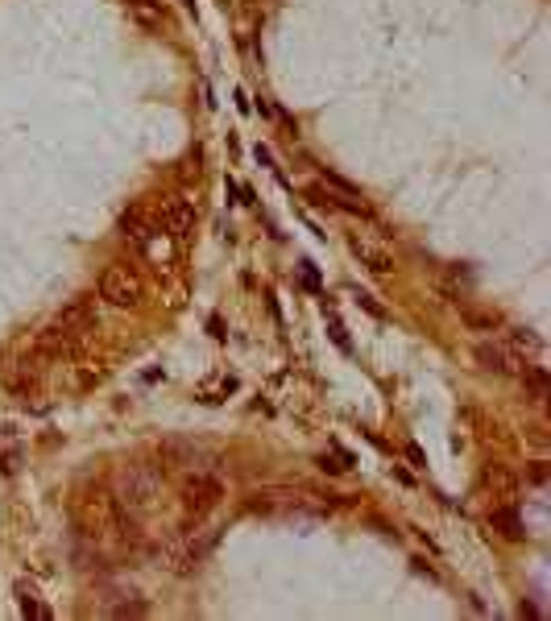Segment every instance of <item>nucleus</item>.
I'll return each instance as SVG.
<instances>
[{"mask_svg": "<svg viewBox=\"0 0 551 621\" xmlns=\"http://www.w3.org/2000/svg\"><path fill=\"white\" fill-rule=\"evenodd\" d=\"M307 199H311L315 207H323V212H332V207H336V195H332V191H323L319 182H311V187H307Z\"/></svg>", "mask_w": 551, "mask_h": 621, "instance_id": "nucleus-19", "label": "nucleus"}, {"mask_svg": "<svg viewBox=\"0 0 551 621\" xmlns=\"http://www.w3.org/2000/svg\"><path fill=\"white\" fill-rule=\"evenodd\" d=\"M17 605H21V613H25V618L50 621V609H46V605H38V597H33L25 584H17Z\"/></svg>", "mask_w": 551, "mask_h": 621, "instance_id": "nucleus-14", "label": "nucleus"}, {"mask_svg": "<svg viewBox=\"0 0 551 621\" xmlns=\"http://www.w3.org/2000/svg\"><path fill=\"white\" fill-rule=\"evenodd\" d=\"M299 274H303V286H307V290L323 294V286H319V274H315V265H311V261H303V265H299Z\"/></svg>", "mask_w": 551, "mask_h": 621, "instance_id": "nucleus-21", "label": "nucleus"}, {"mask_svg": "<svg viewBox=\"0 0 551 621\" xmlns=\"http://www.w3.org/2000/svg\"><path fill=\"white\" fill-rule=\"evenodd\" d=\"M116 228H121L125 240H133L137 249H150V236H154L162 224H157V220H146V212H141V207H125V212H121V220H116Z\"/></svg>", "mask_w": 551, "mask_h": 621, "instance_id": "nucleus-8", "label": "nucleus"}, {"mask_svg": "<svg viewBox=\"0 0 551 621\" xmlns=\"http://www.w3.org/2000/svg\"><path fill=\"white\" fill-rule=\"evenodd\" d=\"M42 369H46V361L29 348L17 365H8V373H4V386H8V393L13 398H33L38 393V386H42Z\"/></svg>", "mask_w": 551, "mask_h": 621, "instance_id": "nucleus-5", "label": "nucleus"}, {"mask_svg": "<svg viewBox=\"0 0 551 621\" xmlns=\"http://www.w3.org/2000/svg\"><path fill=\"white\" fill-rule=\"evenodd\" d=\"M518 377H522V389H527V402H535V406L548 402V373H543L539 365H527Z\"/></svg>", "mask_w": 551, "mask_h": 621, "instance_id": "nucleus-13", "label": "nucleus"}, {"mask_svg": "<svg viewBox=\"0 0 551 621\" xmlns=\"http://www.w3.org/2000/svg\"><path fill=\"white\" fill-rule=\"evenodd\" d=\"M319 468H323V472H332V476H336V472H344L340 460H327V456H319Z\"/></svg>", "mask_w": 551, "mask_h": 621, "instance_id": "nucleus-28", "label": "nucleus"}, {"mask_svg": "<svg viewBox=\"0 0 551 621\" xmlns=\"http://www.w3.org/2000/svg\"><path fill=\"white\" fill-rule=\"evenodd\" d=\"M332 340H336L340 352H352V348H348V331H344V323H340L336 315H332Z\"/></svg>", "mask_w": 551, "mask_h": 621, "instance_id": "nucleus-23", "label": "nucleus"}, {"mask_svg": "<svg viewBox=\"0 0 551 621\" xmlns=\"http://www.w3.org/2000/svg\"><path fill=\"white\" fill-rule=\"evenodd\" d=\"M150 613V605L146 601H125V605H116L112 609V618H146Z\"/></svg>", "mask_w": 551, "mask_h": 621, "instance_id": "nucleus-20", "label": "nucleus"}, {"mask_svg": "<svg viewBox=\"0 0 551 621\" xmlns=\"http://www.w3.org/2000/svg\"><path fill=\"white\" fill-rule=\"evenodd\" d=\"M0 468H4V472H13V468H17V452H8V456L0 460Z\"/></svg>", "mask_w": 551, "mask_h": 621, "instance_id": "nucleus-29", "label": "nucleus"}, {"mask_svg": "<svg viewBox=\"0 0 551 621\" xmlns=\"http://www.w3.org/2000/svg\"><path fill=\"white\" fill-rule=\"evenodd\" d=\"M116 510H121V501L112 493H104L100 485H79L75 493H71V522L79 526V535H87V539L112 535Z\"/></svg>", "mask_w": 551, "mask_h": 621, "instance_id": "nucleus-1", "label": "nucleus"}, {"mask_svg": "<svg viewBox=\"0 0 551 621\" xmlns=\"http://www.w3.org/2000/svg\"><path fill=\"white\" fill-rule=\"evenodd\" d=\"M95 294H100L108 307H116V310H137L141 307V282H137V274L125 269V265H108V269L100 274Z\"/></svg>", "mask_w": 551, "mask_h": 621, "instance_id": "nucleus-3", "label": "nucleus"}, {"mask_svg": "<svg viewBox=\"0 0 551 621\" xmlns=\"http://www.w3.org/2000/svg\"><path fill=\"white\" fill-rule=\"evenodd\" d=\"M489 526H497V530H502L506 539H514V543H518V539H527V526H522V518H518V510H514V505L493 510V514H489Z\"/></svg>", "mask_w": 551, "mask_h": 621, "instance_id": "nucleus-12", "label": "nucleus"}, {"mask_svg": "<svg viewBox=\"0 0 551 621\" xmlns=\"http://www.w3.org/2000/svg\"><path fill=\"white\" fill-rule=\"evenodd\" d=\"M178 497H183V510H187V522H183V530H199V522L220 505V497H224V485H220V476H208V472H191L187 480H183V489H178Z\"/></svg>", "mask_w": 551, "mask_h": 621, "instance_id": "nucleus-2", "label": "nucleus"}, {"mask_svg": "<svg viewBox=\"0 0 551 621\" xmlns=\"http://www.w3.org/2000/svg\"><path fill=\"white\" fill-rule=\"evenodd\" d=\"M348 249H352V253H357V257H361L369 269H373V274H382V278H386V274H394V257H390V253H382V249H373L369 240L352 236V240H348Z\"/></svg>", "mask_w": 551, "mask_h": 621, "instance_id": "nucleus-11", "label": "nucleus"}, {"mask_svg": "<svg viewBox=\"0 0 551 621\" xmlns=\"http://www.w3.org/2000/svg\"><path fill=\"white\" fill-rule=\"evenodd\" d=\"M406 460H410L414 468H423V464H427V456H423V448H419V443H406Z\"/></svg>", "mask_w": 551, "mask_h": 621, "instance_id": "nucleus-25", "label": "nucleus"}, {"mask_svg": "<svg viewBox=\"0 0 551 621\" xmlns=\"http://www.w3.org/2000/svg\"><path fill=\"white\" fill-rule=\"evenodd\" d=\"M71 340H75L71 331H63L59 323H50V327H42V331L33 336V344H29V348H33L42 361H59V356H67V352H71Z\"/></svg>", "mask_w": 551, "mask_h": 621, "instance_id": "nucleus-9", "label": "nucleus"}, {"mask_svg": "<svg viewBox=\"0 0 551 621\" xmlns=\"http://www.w3.org/2000/svg\"><path fill=\"white\" fill-rule=\"evenodd\" d=\"M485 480H489V485H493V489H497L502 497H514V493H518V480H514V476H510L506 468H497V464L485 472Z\"/></svg>", "mask_w": 551, "mask_h": 621, "instance_id": "nucleus-15", "label": "nucleus"}, {"mask_svg": "<svg viewBox=\"0 0 551 621\" xmlns=\"http://www.w3.org/2000/svg\"><path fill=\"white\" fill-rule=\"evenodd\" d=\"M157 497V472L154 468H125L121 472V480H116V501L125 505V510H141V505H150Z\"/></svg>", "mask_w": 551, "mask_h": 621, "instance_id": "nucleus-4", "label": "nucleus"}, {"mask_svg": "<svg viewBox=\"0 0 551 621\" xmlns=\"http://www.w3.org/2000/svg\"><path fill=\"white\" fill-rule=\"evenodd\" d=\"M224 393H236V377H220V382H208L199 389V402H224Z\"/></svg>", "mask_w": 551, "mask_h": 621, "instance_id": "nucleus-16", "label": "nucleus"}, {"mask_svg": "<svg viewBox=\"0 0 551 621\" xmlns=\"http://www.w3.org/2000/svg\"><path fill=\"white\" fill-rule=\"evenodd\" d=\"M465 315V323H469L472 331H485V327H493V315H476V310H460Z\"/></svg>", "mask_w": 551, "mask_h": 621, "instance_id": "nucleus-22", "label": "nucleus"}, {"mask_svg": "<svg viewBox=\"0 0 551 621\" xmlns=\"http://www.w3.org/2000/svg\"><path fill=\"white\" fill-rule=\"evenodd\" d=\"M472 356H476V365H481V369L502 373V377H518V373L527 369V365H522V356H518L514 348L497 344V340H481V344L472 348Z\"/></svg>", "mask_w": 551, "mask_h": 621, "instance_id": "nucleus-6", "label": "nucleus"}, {"mask_svg": "<svg viewBox=\"0 0 551 621\" xmlns=\"http://www.w3.org/2000/svg\"><path fill=\"white\" fill-rule=\"evenodd\" d=\"M253 154H257V162H261V166H270V170H278V166H274V154H270V150H265V146H257V150H253Z\"/></svg>", "mask_w": 551, "mask_h": 621, "instance_id": "nucleus-26", "label": "nucleus"}, {"mask_svg": "<svg viewBox=\"0 0 551 621\" xmlns=\"http://www.w3.org/2000/svg\"><path fill=\"white\" fill-rule=\"evenodd\" d=\"M352 299H357V307H361V310H369L373 319H386V307H382V303H378V299H373L369 290H352Z\"/></svg>", "mask_w": 551, "mask_h": 621, "instance_id": "nucleus-18", "label": "nucleus"}, {"mask_svg": "<svg viewBox=\"0 0 551 621\" xmlns=\"http://www.w3.org/2000/svg\"><path fill=\"white\" fill-rule=\"evenodd\" d=\"M510 340H514L518 348H527V352H539V344H543L531 327H514V331H510Z\"/></svg>", "mask_w": 551, "mask_h": 621, "instance_id": "nucleus-17", "label": "nucleus"}, {"mask_svg": "<svg viewBox=\"0 0 551 621\" xmlns=\"http://www.w3.org/2000/svg\"><path fill=\"white\" fill-rule=\"evenodd\" d=\"M183 4H187V8H191V13H195V4H191V0H183Z\"/></svg>", "mask_w": 551, "mask_h": 621, "instance_id": "nucleus-30", "label": "nucleus"}, {"mask_svg": "<svg viewBox=\"0 0 551 621\" xmlns=\"http://www.w3.org/2000/svg\"><path fill=\"white\" fill-rule=\"evenodd\" d=\"M157 224L174 236V240H187L191 228H195V207H191V199H166V203L157 207Z\"/></svg>", "mask_w": 551, "mask_h": 621, "instance_id": "nucleus-7", "label": "nucleus"}, {"mask_svg": "<svg viewBox=\"0 0 551 621\" xmlns=\"http://www.w3.org/2000/svg\"><path fill=\"white\" fill-rule=\"evenodd\" d=\"M54 323H59L63 331H71V336H83V331H91V327H95V310H91V299H71L67 307L54 315Z\"/></svg>", "mask_w": 551, "mask_h": 621, "instance_id": "nucleus-10", "label": "nucleus"}, {"mask_svg": "<svg viewBox=\"0 0 551 621\" xmlns=\"http://www.w3.org/2000/svg\"><path fill=\"white\" fill-rule=\"evenodd\" d=\"M527 476H531L535 485H543V480H548V460H535V464L527 468Z\"/></svg>", "mask_w": 551, "mask_h": 621, "instance_id": "nucleus-24", "label": "nucleus"}, {"mask_svg": "<svg viewBox=\"0 0 551 621\" xmlns=\"http://www.w3.org/2000/svg\"><path fill=\"white\" fill-rule=\"evenodd\" d=\"M208 331H212V336H216V340H224V336H228V331H224V323H220V319H216V315H212V319H208Z\"/></svg>", "mask_w": 551, "mask_h": 621, "instance_id": "nucleus-27", "label": "nucleus"}]
</instances>
